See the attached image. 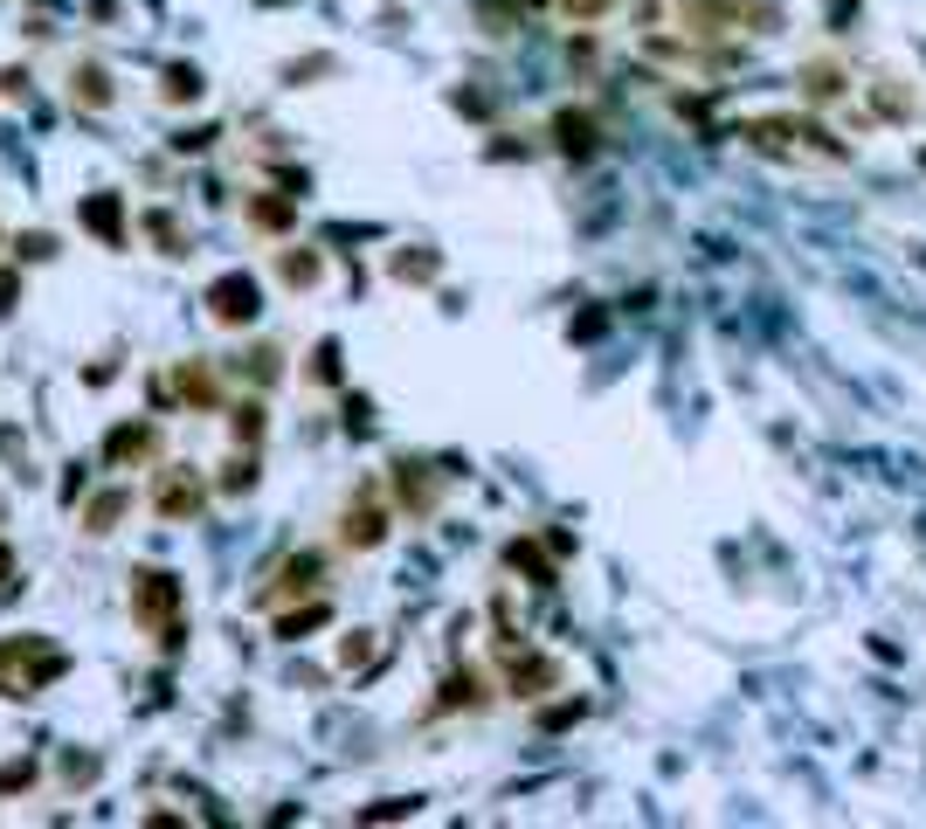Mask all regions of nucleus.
<instances>
[{"label": "nucleus", "mask_w": 926, "mask_h": 829, "mask_svg": "<svg viewBox=\"0 0 926 829\" xmlns=\"http://www.w3.org/2000/svg\"><path fill=\"white\" fill-rule=\"evenodd\" d=\"M63 671H69V656L49 650V643H35V636L0 643V691H8V699H35V691H42L49 677H63Z\"/></svg>", "instance_id": "1"}, {"label": "nucleus", "mask_w": 926, "mask_h": 829, "mask_svg": "<svg viewBox=\"0 0 926 829\" xmlns=\"http://www.w3.org/2000/svg\"><path fill=\"white\" fill-rule=\"evenodd\" d=\"M131 615H139L166 650H180L187 629H180V581H174V574H160V567L131 574Z\"/></svg>", "instance_id": "2"}, {"label": "nucleus", "mask_w": 926, "mask_h": 829, "mask_svg": "<svg viewBox=\"0 0 926 829\" xmlns=\"http://www.w3.org/2000/svg\"><path fill=\"white\" fill-rule=\"evenodd\" d=\"M207 311H215V326H250V318L263 311V291H256V277H242V270L215 277V291H207Z\"/></svg>", "instance_id": "3"}, {"label": "nucleus", "mask_w": 926, "mask_h": 829, "mask_svg": "<svg viewBox=\"0 0 926 829\" xmlns=\"http://www.w3.org/2000/svg\"><path fill=\"white\" fill-rule=\"evenodd\" d=\"M201 498H207V492H201V477H187V470H166L160 492H153V505H160L166 519H194V512H201Z\"/></svg>", "instance_id": "4"}, {"label": "nucleus", "mask_w": 926, "mask_h": 829, "mask_svg": "<svg viewBox=\"0 0 926 829\" xmlns=\"http://www.w3.org/2000/svg\"><path fill=\"white\" fill-rule=\"evenodd\" d=\"M153 422H131V429H111V443H104V457L111 463H139V457H153Z\"/></svg>", "instance_id": "5"}, {"label": "nucleus", "mask_w": 926, "mask_h": 829, "mask_svg": "<svg viewBox=\"0 0 926 829\" xmlns=\"http://www.w3.org/2000/svg\"><path fill=\"white\" fill-rule=\"evenodd\" d=\"M84 221L111 242V250L125 242V207H118V194H90V201H84Z\"/></svg>", "instance_id": "6"}, {"label": "nucleus", "mask_w": 926, "mask_h": 829, "mask_svg": "<svg viewBox=\"0 0 926 829\" xmlns=\"http://www.w3.org/2000/svg\"><path fill=\"white\" fill-rule=\"evenodd\" d=\"M381 533H388V512H381V505H353L346 525H339V539H346V546H381Z\"/></svg>", "instance_id": "7"}, {"label": "nucleus", "mask_w": 926, "mask_h": 829, "mask_svg": "<svg viewBox=\"0 0 926 829\" xmlns=\"http://www.w3.org/2000/svg\"><path fill=\"white\" fill-rule=\"evenodd\" d=\"M69 90H77V104H84V111H104V104H111V77H104L98 63H84L77 77H69Z\"/></svg>", "instance_id": "8"}, {"label": "nucleus", "mask_w": 926, "mask_h": 829, "mask_svg": "<svg viewBox=\"0 0 926 829\" xmlns=\"http://www.w3.org/2000/svg\"><path fill=\"white\" fill-rule=\"evenodd\" d=\"M312 581H318V560H312V553H297V560H283V567H277V581L263 588V601H277L283 588H312Z\"/></svg>", "instance_id": "9"}, {"label": "nucleus", "mask_w": 926, "mask_h": 829, "mask_svg": "<svg viewBox=\"0 0 926 829\" xmlns=\"http://www.w3.org/2000/svg\"><path fill=\"white\" fill-rule=\"evenodd\" d=\"M125 505H131L125 492H104V498H98V505H90V512H84V525H90V533H111V525L125 519Z\"/></svg>", "instance_id": "10"}, {"label": "nucleus", "mask_w": 926, "mask_h": 829, "mask_svg": "<svg viewBox=\"0 0 926 829\" xmlns=\"http://www.w3.org/2000/svg\"><path fill=\"white\" fill-rule=\"evenodd\" d=\"M160 90H166V104H180V98H187V104H194V98H201V69H187V63H174V69H166V84H160Z\"/></svg>", "instance_id": "11"}, {"label": "nucleus", "mask_w": 926, "mask_h": 829, "mask_svg": "<svg viewBox=\"0 0 926 829\" xmlns=\"http://www.w3.org/2000/svg\"><path fill=\"white\" fill-rule=\"evenodd\" d=\"M560 145H567V153H588V145H595V125L567 111V118H560Z\"/></svg>", "instance_id": "12"}, {"label": "nucleus", "mask_w": 926, "mask_h": 829, "mask_svg": "<svg viewBox=\"0 0 926 829\" xmlns=\"http://www.w3.org/2000/svg\"><path fill=\"white\" fill-rule=\"evenodd\" d=\"M283 277H291V284H312V277H318V256H312V250H283Z\"/></svg>", "instance_id": "13"}, {"label": "nucleus", "mask_w": 926, "mask_h": 829, "mask_svg": "<svg viewBox=\"0 0 926 829\" xmlns=\"http://www.w3.org/2000/svg\"><path fill=\"white\" fill-rule=\"evenodd\" d=\"M263 436V401H242L236 408V443H256Z\"/></svg>", "instance_id": "14"}, {"label": "nucleus", "mask_w": 926, "mask_h": 829, "mask_svg": "<svg viewBox=\"0 0 926 829\" xmlns=\"http://www.w3.org/2000/svg\"><path fill=\"white\" fill-rule=\"evenodd\" d=\"M250 484H256V457H236L221 470V492H250Z\"/></svg>", "instance_id": "15"}, {"label": "nucleus", "mask_w": 926, "mask_h": 829, "mask_svg": "<svg viewBox=\"0 0 926 829\" xmlns=\"http://www.w3.org/2000/svg\"><path fill=\"white\" fill-rule=\"evenodd\" d=\"M180 394H187V401H201V408H207V401H215V381H207L201 367H187V373H180Z\"/></svg>", "instance_id": "16"}, {"label": "nucleus", "mask_w": 926, "mask_h": 829, "mask_svg": "<svg viewBox=\"0 0 926 829\" xmlns=\"http://www.w3.org/2000/svg\"><path fill=\"white\" fill-rule=\"evenodd\" d=\"M326 615H332V609H326V601H312V609H305V615H283V622H277V636H297V629H318V622H326Z\"/></svg>", "instance_id": "17"}, {"label": "nucleus", "mask_w": 926, "mask_h": 829, "mask_svg": "<svg viewBox=\"0 0 926 829\" xmlns=\"http://www.w3.org/2000/svg\"><path fill=\"white\" fill-rule=\"evenodd\" d=\"M28 781H35L28 761H8V767H0V788H28Z\"/></svg>", "instance_id": "18"}, {"label": "nucleus", "mask_w": 926, "mask_h": 829, "mask_svg": "<svg viewBox=\"0 0 926 829\" xmlns=\"http://www.w3.org/2000/svg\"><path fill=\"white\" fill-rule=\"evenodd\" d=\"M153 235L166 242V256H180V250H187V242H180V229H174V221H166V215H153Z\"/></svg>", "instance_id": "19"}, {"label": "nucleus", "mask_w": 926, "mask_h": 829, "mask_svg": "<svg viewBox=\"0 0 926 829\" xmlns=\"http://www.w3.org/2000/svg\"><path fill=\"white\" fill-rule=\"evenodd\" d=\"M394 270H402V277H429L436 263H429V256H394Z\"/></svg>", "instance_id": "20"}, {"label": "nucleus", "mask_w": 926, "mask_h": 829, "mask_svg": "<svg viewBox=\"0 0 926 829\" xmlns=\"http://www.w3.org/2000/svg\"><path fill=\"white\" fill-rule=\"evenodd\" d=\"M8 574H14V553H8V539H0V588H8Z\"/></svg>", "instance_id": "21"}]
</instances>
